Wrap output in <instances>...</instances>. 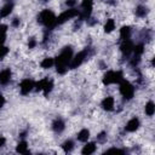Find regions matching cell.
I'll return each mask as SVG.
<instances>
[{"label": "cell", "mask_w": 155, "mask_h": 155, "mask_svg": "<svg viewBox=\"0 0 155 155\" xmlns=\"http://www.w3.org/2000/svg\"><path fill=\"white\" fill-rule=\"evenodd\" d=\"M121 51L125 56H128L132 51H133V44L130 41V40H125L121 45Z\"/></svg>", "instance_id": "cell-9"}, {"label": "cell", "mask_w": 155, "mask_h": 155, "mask_svg": "<svg viewBox=\"0 0 155 155\" xmlns=\"http://www.w3.org/2000/svg\"><path fill=\"white\" fill-rule=\"evenodd\" d=\"M52 128H53V131H56V132L59 133V132H62V131L64 130V122H63L61 119H57V120L53 121Z\"/></svg>", "instance_id": "cell-11"}, {"label": "cell", "mask_w": 155, "mask_h": 155, "mask_svg": "<svg viewBox=\"0 0 155 155\" xmlns=\"http://www.w3.org/2000/svg\"><path fill=\"white\" fill-rule=\"evenodd\" d=\"M53 63H54L53 58H45V59L41 62V67L45 68V69H47V68H51V67L53 65Z\"/></svg>", "instance_id": "cell-21"}, {"label": "cell", "mask_w": 155, "mask_h": 155, "mask_svg": "<svg viewBox=\"0 0 155 155\" xmlns=\"http://www.w3.org/2000/svg\"><path fill=\"white\" fill-rule=\"evenodd\" d=\"M107 139V136H105V132H101L98 136H97V142L99 143H104Z\"/></svg>", "instance_id": "cell-29"}, {"label": "cell", "mask_w": 155, "mask_h": 155, "mask_svg": "<svg viewBox=\"0 0 155 155\" xmlns=\"http://www.w3.org/2000/svg\"><path fill=\"white\" fill-rule=\"evenodd\" d=\"M102 107L105 109V110H113L114 108V98L113 97H107L103 99L102 102Z\"/></svg>", "instance_id": "cell-10"}, {"label": "cell", "mask_w": 155, "mask_h": 155, "mask_svg": "<svg viewBox=\"0 0 155 155\" xmlns=\"http://www.w3.org/2000/svg\"><path fill=\"white\" fill-rule=\"evenodd\" d=\"M154 113H155V105H154V103L153 102H148V104L145 105V114L149 115V116H151V115H154Z\"/></svg>", "instance_id": "cell-19"}, {"label": "cell", "mask_w": 155, "mask_h": 155, "mask_svg": "<svg viewBox=\"0 0 155 155\" xmlns=\"http://www.w3.org/2000/svg\"><path fill=\"white\" fill-rule=\"evenodd\" d=\"M93 0H84L81 2V7H92Z\"/></svg>", "instance_id": "cell-30"}, {"label": "cell", "mask_w": 155, "mask_h": 155, "mask_svg": "<svg viewBox=\"0 0 155 155\" xmlns=\"http://www.w3.org/2000/svg\"><path fill=\"white\" fill-rule=\"evenodd\" d=\"M114 29H115L114 19H108L107 23H105V25H104V30H105L107 33H110V31H113Z\"/></svg>", "instance_id": "cell-20"}, {"label": "cell", "mask_w": 155, "mask_h": 155, "mask_svg": "<svg viewBox=\"0 0 155 155\" xmlns=\"http://www.w3.org/2000/svg\"><path fill=\"white\" fill-rule=\"evenodd\" d=\"M12 8H13V5H12L11 2H10V4H7V5H5V6L0 10V17H1V18H4V17H6V16H8V15L11 13Z\"/></svg>", "instance_id": "cell-12"}, {"label": "cell", "mask_w": 155, "mask_h": 155, "mask_svg": "<svg viewBox=\"0 0 155 155\" xmlns=\"http://www.w3.org/2000/svg\"><path fill=\"white\" fill-rule=\"evenodd\" d=\"M87 54H88V48H85L84 51H81V52H79L74 58H71V61H70V63H69V65H70V68L71 69H75V68H78L82 62H84V59L87 57Z\"/></svg>", "instance_id": "cell-5"}, {"label": "cell", "mask_w": 155, "mask_h": 155, "mask_svg": "<svg viewBox=\"0 0 155 155\" xmlns=\"http://www.w3.org/2000/svg\"><path fill=\"white\" fill-rule=\"evenodd\" d=\"M147 12H148V10H147V7H144V6H138V7L136 8V15H137L138 17H144V16L147 15Z\"/></svg>", "instance_id": "cell-23"}, {"label": "cell", "mask_w": 155, "mask_h": 155, "mask_svg": "<svg viewBox=\"0 0 155 155\" xmlns=\"http://www.w3.org/2000/svg\"><path fill=\"white\" fill-rule=\"evenodd\" d=\"M47 80H48V79H42V80H40V81L36 84V90H38V91L44 90V87H45V85H46Z\"/></svg>", "instance_id": "cell-26"}, {"label": "cell", "mask_w": 155, "mask_h": 155, "mask_svg": "<svg viewBox=\"0 0 155 155\" xmlns=\"http://www.w3.org/2000/svg\"><path fill=\"white\" fill-rule=\"evenodd\" d=\"M120 93L126 98V99H131L134 94V87L128 82L126 81L125 79L120 81Z\"/></svg>", "instance_id": "cell-3"}, {"label": "cell", "mask_w": 155, "mask_h": 155, "mask_svg": "<svg viewBox=\"0 0 155 155\" xmlns=\"http://www.w3.org/2000/svg\"><path fill=\"white\" fill-rule=\"evenodd\" d=\"M42 1H48V0H42Z\"/></svg>", "instance_id": "cell-37"}, {"label": "cell", "mask_w": 155, "mask_h": 155, "mask_svg": "<svg viewBox=\"0 0 155 155\" xmlns=\"http://www.w3.org/2000/svg\"><path fill=\"white\" fill-rule=\"evenodd\" d=\"M113 76H114V71H107V74L103 78V84L104 85H110L113 84Z\"/></svg>", "instance_id": "cell-17"}, {"label": "cell", "mask_w": 155, "mask_h": 155, "mask_svg": "<svg viewBox=\"0 0 155 155\" xmlns=\"http://www.w3.org/2000/svg\"><path fill=\"white\" fill-rule=\"evenodd\" d=\"M124 80V75L121 71H114L113 76V84H120V81Z\"/></svg>", "instance_id": "cell-22"}, {"label": "cell", "mask_w": 155, "mask_h": 155, "mask_svg": "<svg viewBox=\"0 0 155 155\" xmlns=\"http://www.w3.org/2000/svg\"><path fill=\"white\" fill-rule=\"evenodd\" d=\"M11 79V70L4 69L0 71V85H6Z\"/></svg>", "instance_id": "cell-8"}, {"label": "cell", "mask_w": 155, "mask_h": 155, "mask_svg": "<svg viewBox=\"0 0 155 155\" xmlns=\"http://www.w3.org/2000/svg\"><path fill=\"white\" fill-rule=\"evenodd\" d=\"M65 4H67L68 6H74V5L76 4V0H67Z\"/></svg>", "instance_id": "cell-33"}, {"label": "cell", "mask_w": 155, "mask_h": 155, "mask_svg": "<svg viewBox=\"0 0 155 155\" xmlns=\"http://www.w3.org/2000/svg\"><path fill=\"white\" fill-rule=\"evenodd\" d=\"M19 87H21L22 94H27V93H29V92L31 91V88L34 87V82H33L31 80H29V79H24V80L21 82Z\"/></svg>", "instance_id": "cell-6"}, {"label": "cell", "mask_w": 155, "mask_h": 155, "mask_svg": "<svg viewBox=\"0 0 155 155\" xmlns=\"http://www.w3.org/2000/svg\"><path fill=\"white\" fill-rule=\"evenodd\" d=\"M7 52H8V48L2 46V45H0V59H2L7 54Z\"/></svg>", "instance_id": "cell-28"}, {"label": "cell", "mask_w": 155, "mask_h": 155, "mask_svg": "<svg viewBox=\"0 0 155 155\" xmlns=\"http://www.w3.org/2000/svg\"><path fill=\"white\" fill-rule=\"evenodd\" d=\"M38 21L42 24H45L48 29H52L53 27H56V16L53 15L52 11L50 10H44L40 12L39 17H38Z\"/></svg>", "instance_id": "cell-2"}, {"label": "cell", "mask_w": 155, "mask_h": 155, "mask_svg": "<svg viewBox=\"0 0 155 155\" xmlns=\"http://www.w3.org/2000/svg\"><path fill=\"white\" fill-rule=\"evenodd\" d=\"M130 34H131V28L130 27H122L120 30V38L125 41L130 39Z\"/></svg>", "instance_id": "cell-13"}, {"label": "cell", "mask_w": 155, "mask_h": 155, "mask_svg": "<svg viewBox=\"0 0 155 155\" xmlns=\"http://www.w3.org/2000/svg\"><path fill=\"white\" fill-rule=\"evenodd\" d=\"M133 52H134V54H136V56H140V54L144 52V46H143L142 44L137 45L136 47L133 46Z\"/></svg>", "instance_id": "cell-25"}, {"label": "cell", "mask_w": 155, "mask_h": 155, "mask_svg": "<svg viewBox=\"0 0 155 155\" xmlns=\"http://www.w3.org/2000/svg\"><path fill=\"white\" fill-rule=\"evenodd\" d=\"M4 104H5V98L2 94H0V109L4 107Z\"/></svg>", "instance_id": "cell-34"}, {"label": "cell", "mask_w": 155, "mask_h": 155, "mask_svg": "<svg viewBox=\"0 0 155 155\" xmlns=\"http://www.w3.org/2000/svg\"><path fill=\"white\" fill-rule=\"evenodd\" d=\"M17 153L19 154H27L28 153V145H27V142H21L18 145H17V149H16Z\"/></svg>", "instance_id": "cell-16"}, {"label": "cell", "mask_w": 155, "mask_h": 155, "mask_svg": "<svg viewBox=\"0 0 155 155\" xmlns=\"http://www.w3.org/2000/svg\"><path fill=\"white\" fill-rule=\"evenodd\" d=\"M63 150L65 151V153H68V151H70L71 149H73V147H74V143L71 142V140H67V142H64L63 143Z\"/></svg>", "instance_id": "cell-24"}, {"label": "cell", "mask_w": 155, "mask_h": 155, "mask_svg": "<svg viewBox=\"0 0 155 155\" xmlns=\"http://www.w3.org/2000/svg\"><path fill=\"white\" fill-rule=\"evenodd\" d=\"M88 137H90V132H88V130H86V128L81 130V131L79 132V134H78V139H79L80 142H86V140L88 139Z\"/></svg>", "instance_id": "cell-15"}, {"label": "cell", "mask_w": 155, "mask_h": 155, "mask_svg": "<svg viewBox=\"0 0 155 155\" xmlns=\"http://www.w3.org/2000/svg\"><path fill=\"white\" fill-rule=\"evenodd\" d=\"M5 142H6V139L4 137H0V147H2L5 144Z\"/></svg>", "instance_id": "cell-36"}, {"label": "cell", "mask_w": 155, "mask_h": 155, "mask_svg": "<svg viewBox=\"0 0 155 155\" xmlns=\"http://www.w3.org/2000/svg\"><path fill=\"white\" fill-rule=\"evenodd\" d=\"M52 87H53V84H52V81H48L47 80V82H46V85H45V87H44V91H45V94H47L51 90H52Z\"/></svg>", "instance_id": "cell-27"}, {"label": "cell", "mask_w": 155, "mask_h": 155, "mask_svg": "<svg viewBox=\"0 0 155 155\" xmlns=\"http://www.w3.org/2000/svg\"><path fill=\"white\" fill-rule=\"evenodd\" d=\"M94 150H96V144L94 143H87L82 149V154L84 155H88V154L94 153Z\"/></svg>", "instance_id": "cell-14"}, {"label": "cell", "mask_w": 155, "mask_h": 155, "mask_svg": "<svg viewBox=\"0 0 155 155\" xmlns=\"http://www.w3.org/2000/svg\"><path fill=\"white\" fill-rule=\"evenodd\" d=\"M76 16H79V11H78V10H75V8L67 10V11H64L63 13H61L58 17H56V24H57V25H58V24H62V23L67 22L68 19H70V18H73V17H76Z\"/></svg>", "instance_id": "cell-4"}, {"label": "cell", "mask_w": 155, "mask_h": 155, "mask_svg": "<svg viewBox=\"0 0 155 155\" xmlns=\"http://www.w3.org/2000/svg\"><path fill=\"white\" fill-rule=\"evenodd\" d=\"M108 153H125L124 150H121V149H116V148H113V149H109V150H107Z\"/></svg>", "instance_id": "cell-32"}, {"label": "cell", "mask_w": 155, "mask_h": 155, "mask_svg": "<svg viewBox=\"0 0 155 155\" xmlns=\"http://www.w3.org/2000/svg\"><path fill=\"white\" fill-rule=\"evenodd\" d=\"M138 127H139V120L136 119V117H133V119H131V120L127 122V125L125 126V130H126L127 132H133V131H136Z\"/></svg>", "instance_id": "cell-7"}, {"label": "cell", "mask_w": 155, "mask_h": 155, "mask_svg": "<svg viewBox=\"0 0 155 155\" xmlns=\"http://www.w3.org/2000/svg\"><path fill=\"white\" fill-rule=\"evenodd\" d=\"M6 31H7V25L1 24L0 25V45H2L6 39Z\"/></svg>", "instance_id": "cell-18"}, {"label": "cell", "mask_w": 155, "mask_h": 155, "mask_svg": "<svg viewBox=\"0 0 155 155\" xmlns=\"http://www.w3.org/2000/svg\"><path fill=\"white\" fill-rule=\"evenodd\" d=\"M12 25H13V27H18V25H19V19L15 18V19H13V22H12Z\"/></svg>", "instance_id": "cell-35"}, {"label": "cell", "mask_w": 155, "mask_h": 155, "mask_svg": "<svg viewBox=\"0 0 155 155\" xmlns=\"http://www.w3.org/2000/svg\"><path fill=\"white\" fill-rule=\"evenodd\" d=\"M71 56H73V50L70 46H67L62 50L61 54L56 58V67L58 74H64L67 71V67L71 61Z\"/></svg>", "instance_id": "cell-1"}, {"label": "cell", "mask_w": 155, "mask_h": 155, "mask_svg": "<svg viewBox=\"0 0 155 155\" xmlns=\"http://www.w3.org/2000/svg\"><path fill=\"white\" fill-rule=\"evenodd\" d=\"M35 45H36V41H35V39H34V38H30V39H29V42H28V46H29V48H33Z\"/></svg>", "instance_id": "cell-31"}]
</instances>
